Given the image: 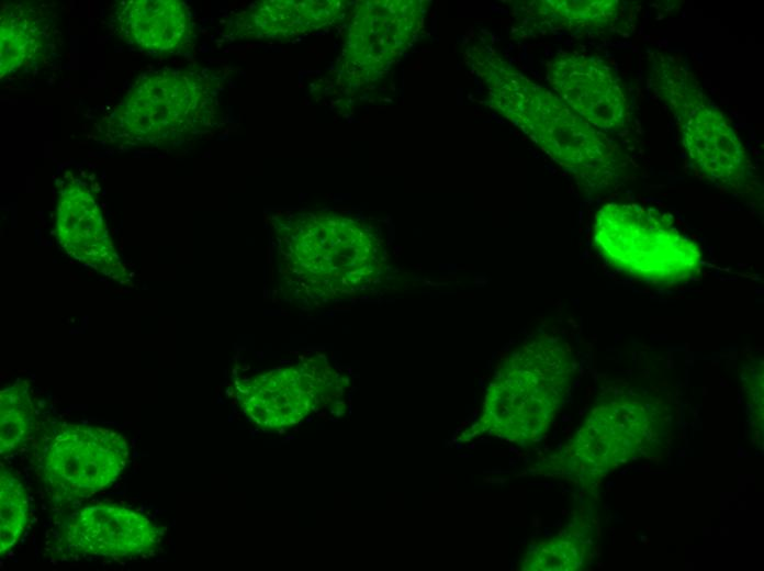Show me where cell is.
<instances>
[{"label":"cell","mask_w":764,"mask_h":571,"mask_svg":"<svg viewBox=\"0 0 764 571\" xmlns=\"http://www.w3.org/2000/svg\"><path fill=\"white\" fill-rule=\"evenodd\" d=\"M472 60L486 82L492 105L571 172L584 189L602 192L628 178L631 161L627 153L558 94L490 51L476 48Z\"/></svg>","instance_id":"6da1fadb"},{"label":"cell","mask_w":764,"mask_h":571,"mask_svg":"<svg viewBox=\"0 0 764 571\" xmlns=\"http://www.w3.org/2000/svg\"><path fill=\"white\" fill-rule=\"evenodd\" d=\"M575 374L571 346L561 337H532L498 365L478 422L465 439L487 433L520 445L539 441L547 433Z\"/></svg>","instance_id":"7a4b0ae2"},{"label":"cell","mask_w":764,"mask_h":571,"mask_svg":"<svg viewBox=\"0 0 764 571\" xmlns=\"http://www.w3.org/2000/svg\"><path fill=\"white\" fill-rule=\"evenodd\" d=\"M648 60L652 90L674 117L694 171L727 192L753 194L760 186L749 153L695 74L664 51H649Z\"/></svg>","instance_id":"3957f363"},{"label":"cell","mask_w":764,"mask_h":571,"mask_svg":"<svg viewBox=\"0 0 764 571\" xmlns=\"http://www.w3.org/2000/svg\"><path fill=\"white\" fill-rule=\"evenodd\" d=\"M594 245L614 267L651 283L696 278L703 256L696 242L665 212L633 202H609L596 213Z\"/></svg>","instance_id":"277c9868"},{"label":"cell","mask_w":764,"mask_h":571,"mask_svg":"<svg viewBox=\"0 0 764 571\" xmlns=\"http://www.w3.org/2000/svg\"><path fill=\"white\" fill-rule=\"evenodd\" d=\"M212 94L209 80L198 72L143 74L110 115L106 136L128 145H178L209 126Z\"/></svg>","instance_id":"5b68a950"},{"label":"cell","mask_w":764,"mask_h":571,"mask_svg":"<svg viewBox=\"0 0 764 571\" xmlns=\"http://www.w3.org/2000/svg\"><path fill=\"white\" fill-rule=\"evenodd\" d=\"M670 414L660 399L617 392L596 403L568 447L571 470L594 482L618 466L653 457L668 434Z\"/></svg>","instance_id":"8992f818"},{"label":"cell","mask_w":764,"mask_h":571,"mask_svg":"<svg viewBox=\"0 0 764 571\" xmlns=\"http://www.w3.org/2000/svg\"><path fill=\"white\" fill-rule=\"evenodd\" d=\"M131 449L117 432L94 425L63 424L48 440L41 477L64 500L91 496L124 471Z\"/></svg>","instance_id":"52a82bcc"},{"label":"cell","mask_w":764,"mask_h":571,"mask_svg":"<svg viewBox=\"0 0 764 571\" xmlns=\"http://www.w3.org/2000/svg\"><path fill=\"white\" fill-rule=\"evenodd\" d=\"M547 80L558 96L595 128L617 132L629 120V104L616 70L595 55L568 52L547 68Z\"/></svg>","instance_id":"ba28073f"},{"label":"cell","mask_w":764,"mask_h":571,"mask_svg":"<svg viewBox=\"0 0 764 571\" xmlns=\"http://www.w3.org/2000/svg\"><path fill=\"white\" fill-rule=\"evenodd\" d=\"M424 15L419 1H368L349 29L346 58L362 79L372 80L397 58L418 32Z\"/></svg>","instance_id":"9c48e42d"},{"label":"cell","mask_w":764,"mask_h":571,"mask_svg":"<svg viewBox=\"0 0 764 571\" xmlns=\"http://www.w3.org/2000/svg\"><path fill=\"white\" fill-rule=\"evenodd\" d=\"M60 534L68 551L97 557L133 558L149 553L160 541V530L149 518L115 503L78 508Z\"/></svg>","instance_id":"30bf717a"},{"label":"cell","mask_w":764,"mask_h":571,"mask_svg":"<svg viewBox=\"0 0 764 571\" xmlns=\"http://www.w3.org/2000/svg\"><path fill=\"white\" fill-rule=\"evenodd\" d=\"M55 232L59 245L72 258L108 278L130 283L102 212L85 183L72 181L61 189Z\"/></svg>","instance_id":"8fae6325"},{"label":"cell","mask_w":764,"mask_h":571,"mask_svg":"<svg viewBox=\"0 0 764 571\" xmlns=\"http://www.w3.org/2000/svg\"><path fill=\"white\" fill-rule=\"evenodd\" d=\"M111 20L127 45L151 55L180 53L193 34L189 9L179 0L120 1Z\"/></svg>","instance_id":"7c38bea8"},{"label":"cell","mask_w":764,"mask_h":571,"mask_svg":"<svg viewBox=\"0 0 764 571\" xmlns=\"http://www.w3.org/2000/svg\"><path fill=\"white\" fill-rule=\"evenodd\" d=\"M0 19L1 79L38 66L52 35L48 12L27 3H3Z\"/></svg>","instance_id":"4fadbf2b"},{"label":"cell","mask_w":764,"mask_h":571,"mask_svg":"<svg viewBox=\"0 0 764 571\" xmlns=\"http://www.w3.org/2000/svg\"><path fill=\"white\" fill-rule=\"evenodd\" d=\"M336 9L332 2H260L238 16L236 32L240 36L297 35L333 21Z\"/></svg>","instance_id":"5bb4252c"},{"label":"cell","mask_w":764,"mask_h":571,"mask_svg":"<svg viewBox=\"0 0 764 571\" xmlns=\"http://www.w3.org/2000/svg\"><path fill=\"white\" fill-rule=\"evenodd\" d=\"M531 13L551 27L604 32L618 24L621 4L617 0L537 1Z\"/></svg>","instance_id":"9a60e30c"},{"label":"cell","mask_w":764,"mask_h":571,"mask_svg":"<svg viewBox=\"0 0 764 571\" xmlns=\"http://www.w3.org/2000/svg\"><path fill=\"white\" fill-rule=\"evenodd\" d=\"M34 418V404L29 383L18 382L1 391V454H11L21 448L32 432Z\"/></svg>","instance_id":"2e32d148"},{"label":"cell","mask_w":764,"mask_h":571,"mask_svg":"<svg viewBox=\"0 0 764 571\" xmlns=\"http://www.w3.org/2000/svg\"><path fill=\"white\" fill-rule=\"evenodd\" d=\"M29 496L22 481L2 466L0 471V552L3 555L23 535L29 522Z\"/></svg>","instance_id":"e0dca14e"},{"label":"cell","mask_w":764,"mask_h":571,"mask_svg":"<svg viewBox=\"0 0 764 571\" xmlns=\"http://www.w3.org/2000/svg\"><path fill=\"white\" fill-rule=\"evenodd\" d=\"M589 559L587 541L575 531L540 542L526 555L524 570H577Z\"/></svg>","instance_id":"ac0fdd59"}]
</instances>
